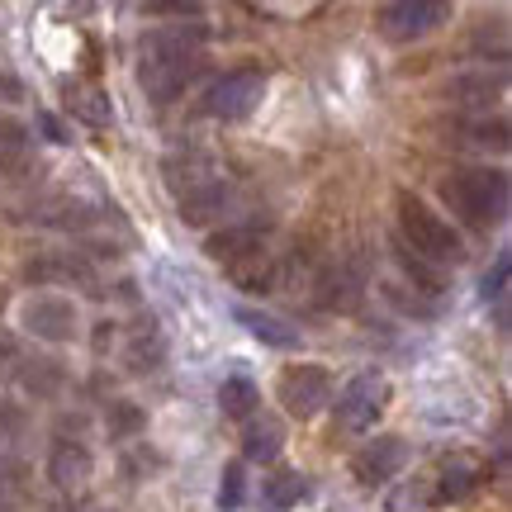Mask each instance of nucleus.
<instances>
[{
  "label": "nucleus",
  "instance_id": "17",
  "mask_svg": "<svg viewBox=\"0 0 512 512\" xmlns=\"http://www.w3.org/2000/svg\"><path fill=\"white\" fill-rule=\"evenodd\" d=\"M304 498H309V479L299 475V470H280V475L266 484V503L280 512L294 508V503H304Z\"/></svg>",
  "mask_w": 512,
  "mask_h": 512
},
{
  "label": "nucleus",
  "instance_id": "11",
  "mask_svg": "<svg viewBox=\"0 0 512 512\" xmlns=\"http://www.w3.org/2000/svg\"><path fill=\"white\" fill-rule=\"evenodd\" d=\"M479 479H484V465L470 456H451L441 465V479L437 489H432V503H460V498H470L479 489Z\"/></svg>",
  "mask_w": 512,
  "mask_h": 512
},
{
  "label": "nucleus",
  "instance_id": "23",
  "mask_svg": "<svg viewBox=\"0 0 512 512\" xmlns=\"http://www.w3.org/2000/svg\"><path fill=\"white\" fill-rule=\"evenodd\" d=\"M427 503H432V479H418V484H408V489H399V494H394L389 512H422Z\"/></svg>",
  "mask_w": 512,
  "mask_h": 512
},
{
  "label": "nucleus",
  "instance_id": "3",
  "mask_svg": "<svg viewBox=\"0 0 512 512\" xmlns=\"http://www.w3.org/2000/svg\"><path fill=\"white\" fill-rule=\"evenodd\" d=\"M399 228H403V247L418 261H427V266H456L465 256L460 233L441 214H432L418 195H399Z\"/></svg>",
  "mask_w": 512,
  "mask_h": 512
},
{
  "label": "nucleus",
  "instance_id": "15",
  "mask_svg": "<svg viewBox=\"0 0 512 512\" xmlns=\"http://www.w3.org/2000/svg\"><path fill=\"white\" fill-rule=\"evenodd\" d=\"M233 318H238L242 328L252 332L256 342H266V347H280V351H294V347H299V328L280 323V318H271V313H261V309H233Z\"/></svg>",
  "mask_w": 512,
  "mask_h": 512
},
{
  "label": "nucleus",
  "instance_id": "27",
  "mask_svg": "<svg viewBox=\"0 0 512 512\" xmlns=\"http://www.w3.org/2000/svg\"><path fill=\"white\" fill-rule=\"evenodd\" d=\"M38 124H43V133H48L53 143H67V133H62V124H57L53 114H38Z\"/></svg>",
  "mask_w": 512,
  "mask_h": 512
},
{
  "label": "nucleus",
  "instance_id": "6",
  "mask_svg": "<svg viewBox=\"0 0 512 512\" xmlns=\"http://www.w3.org/2000/svg\"><path fill=\"white\" fill-rule=\"evenodd\" d=\"M266 95V76L261 72H228L223 81H214L204 91V114L214 119H247Z\"/></svg>",
  "mask_w": 512,
  "mask_h": 512
},
{
  "label": "nucleus",
  "instance_id": "2",
  "mask_svg": "<svg viewBox=\"0 0 512 512\" xmlns=\"http://www.w3.org/2000/svg\"><path fill=\"white\" fill-rule=\"evenodd\" d=\"M441 195L451 204V214L470 223V228H494L508 214V176L494 166H475V171H460L441 185Z\"/></svg>",
  "mask_w": 512,
  "mask_h": 512
},
{
  "label": "nucleus",
  "instance_id": "10",
  "mask_svg": "<svg viewBox=\"0 0 512 512\" xmlns=\"http://www.w3.org/2000/svg\"><path fill=\"white\" fill-rule=\"evenodd\" d=\"M503 91H508V76L503 72H475V76H456L451 86H446V100L451 105H460V110H489L494 100H503Z\"/></svg>",
  "mask_w": 512,
  "mask_h": 512
},
{
  "label": "nucleus",
  "instance_id": "26",
  "mask_svg": "<svg viewBox=\"0 0 512 512\" xmlns=\"http://www.w3.org/2000/svg\"><path fill=\"white\" fill-rule=\"evenodd\" d=\"M0 143H5V147H19V143H24V124H10V119H0Z\"/></svg>",
  "mask_w": 512,
  "mask_h": 512
},
{
  "label": "nucleus",
  "instance_id": "24",
  "mask_svg": "<svg viewBox=\"0 0 512 512\" xmlns=\"http://www.w3.org/2000/svg\"><path fill=\"white\" fill-rule=\"evenodd\" d=\"M242 503V465L238 460H233V465H228V470H223V484H219V508H238Z\"/></svg>",
  "mask_w": 512,
  "mask_h": 512
},
{
  "label": "nucleus",
  "instance_id": "12",
  "mask_svg": "<svg viewBox=\"0 0 512 512\" xmlns=\"http://www.w3.org/2000/svg\"><path fill=\"white\" fill-rule=\"evenodd\" d=\"M280 451H285V427L275 418H266V413H261V418L252 413L247 427H242V456L256 460V465H271Z\"/></svg>",
  "mask_w": 512,
  "mask_h": 512
},
{
  "label": "nucleus",
  "instance_id": "22",
  "mask_svg": "<svg viewBox=\"0 0 512 512\" xmlns=\"http://www.w3.org/2000/svg\"><path fill=\"white\" fill-rule=\"evenodd\" d=\"M356 299H361V280H356V275H332L328 280V294H323V304H328V309H351V304H356Z\"/></svg>",
  "mask_w": 512,
  "mask_h": 512
},
{
  "label": "nucleus",
  "instance_id": "4",
  "mask_svg": "<svg viewBox=\"0 0 512 512\" xmlns=\"http://www.w3.org/2000/svg\"><path fill=\"white\" fill-rule=\"evenodd\" d=\"M384 403H389V380H384L380 370L356 375V380L337 394V403H332V408H337V427H342V432H366L384 413Z\"/></svg>",
  "mask_w": 512,
  "mask_h": 512
},
{
  "label": "nucleus",
  "instance_id": "28",
  "mask_svg": "<svg viewBox=\"0 0 512 512\" xmlns=\"http://www.w3.org/2000/svg\"><path fill=\"white\" fill-rule=\"evenodd\" d=\"M19 81H10V76H0V100H19Z\"/></svg>",
  "mask_w": 512,
  "mask_h": 512
},
{
  "label": "nucleus",
  "instance_id": "20",
  "mask_svg": "<svg viewBox=\"0 0 512 512\" xmlns=\"http://www.w3.org/2000/svg\"><path fill=\"white\" fill-rule=\"evenodd\" d=\"M19 380H24V389H34V394H53L57 384H62V366L57 361H19Z\"/></svg>",
  "mask_w": 512,
  "mask_h": 512
},
{
  "label": "nucleus",
  "instance_id": "14",
  "mask_svg": "<svg viewBox=\"0 0 512 512\" xmlns=\"http://www.w3.org/2000/svg\"><path fill=\"white\" fill-rule=\"evenodd\" d=\"M48 479L62 484V489H76L91 479V451L81 441H57L53 456H48Z\"/></svg>",
  "mask_w": 512,
  "mask_h": 512
},
{
  "label": "nucleus",
  "instance_id": "9",
  "mask_svg": "<svg viewBox=\"0 0 512 512\" xmlns=\"http://www.w3.org/2000/svg\"><path fill=\"white\" fill-rule=\"evenodd\" d=\"M403 465H408V446H403V437H375L366 451H356V460H351V470H356L361 484H389Z\"/></svg>",
  "mask_w": 512,
  "mask_h": 512
},
{
  "label": "nucleus",
  "instance_id": "21",
  "mask_svg": "<svg viewBox=\"0 0 512 512\" xmlns=\"http://www.w3.org/2000/svg\"><path fill=\"white\" fill-rule=\"evenodd\" d=\"M110 437H133V432H143V408L138 403H110Z\"/></svg>",
  "mask_w": 512,
  "mask_h": 512
},
{
  "label": "nucleus",
  "instance_id": "5",
  "mask_svg": "<svg viewBox=\"0 0 512 512\" xmlns=\"http://www.w3.org/2000/svg\"><path fill=\"white\" fill-rule=\"evenodd\" d=\"M280 403H285L299 422L318 418L332 403V375L323 366H290L280 375Z\"/></svg>",
  "mask_w": 512,
  "mask_h": 512
},
{
  "label": "nucleus",
  "instance_id": "8",
  "mask_svg": "<svg viewBox=\"0 0 512 512\" xmlns=\"http://www.w3.org/2000/svg\"><path fill=\"white\" fill-rule=\"evenodd\" d=\"M446 19H451V5H446V0H399V5H384L380 10L384 34L399 38V43L432 34V29H441Z\"/></svg>",
  "mask_w": 512,
  "mask_h": 512
},
{
  "label": "nucleus",
  "instance_id": "7",
  "mask_svg": "<svg viewBox=\"0 0 512 512\" xmlns=\"http://www.w3.org/2000/svg\"><path fill=\"white\" fill-rule=\"evenodd\" d=\"M24 328L34 332L38 342H72L76 328H81V318H76V304L72 299H62V294H38V299H29L24 304Z\"/></svg>",
  "mask_w": 512,
  "mask_h": 512
},
{
  "label": "nucleus",
  "instance_id": "25",
  "mask_svg": "<svg viewBox=\"0 0 512 512\" xmlns=\"http://www.w3.org/2000/svg\"><path fill=\"white\" fill-rule=\"evenodd\" d=\"M508 266H512V256H508V252H498L494 271L484 275V299H503V294H508Z\"/></svg>",
  "mask_w": 512,
  "mask_h": 512
},
{
  "label": "nucleus",
  "instance_id": "1",
  "mask_svg": "<svg viewBox=\"0 0 512 512\" xmlns=\"http://www.w3.org/2000/svg\"><path fill=\"white\" fill-rule=\"evenodd\" d=\"M204 24H171L143 43V62H138V86H143L157 105H171L176 95L200 76L204 57Z\"/></svg>",
  "mask_w": 512,
  "mask_h": 512
},
{
  "label": "nucleus",
  "instance_id": "16",
  "mask_svg": "<svg viewBox=\"0 0 512 512\" xmlns=\"http://www.w3.org/2000/svg\"><path fill=\"white\" fill-rule=\"evenodd\" d=\"M228 200H233V190H228L223 181L204 185V190H195V195H181V219L185 223L214 219V214H223V209H228Z\"/></svg>",
  "mask_w": 512,
  "mask_h": 512
},
{
  "label": "nucleus",
  "instance_id": "18",
  "mask_svg": "<svg viewBox=\"0 0 512 512\" xmlns=\"http://www.w3.org/2000/svg\"><path fill=\"white\" fill-rule=\"evenodd\" d=\"M67 110L76 114V119H86L91 128H105L114 119V110H110V100L100 91H72V100H67Z\"/></svg>",
  "mask_w": 512,
  "mask_h": 512
},
{
  "label": "nucleus",
  "instance_id": "13",
  "mask_svg": "<svg viewBox=\"0 0 512 512\" xmlns=\"http://www.w3.org/2000/svg\"><path fill=\"white\" fill-rule=\"evenodd\" d=\"M261 238H266V223H238V228H223L209 238V256L214 261H242V256H261Z\"/></svg>",
  "mask_w": 512,
  "mask_h": 512
},
{
  "label": "nucleus",
  "instance_id": "19",
  "mask_svg": "<svg viewBox=\"0 0 512 512\" xmlns=\"http://www.w3.org/2000/svg\"><path fill=\"white\" fill-rule=\"evenodd\" d=\"M219 403H223V413H228V418H252V408H256V384H252V380H223Z\"/></svg>",
  "mask_w": 512,
  "mask_h": 512
}]
</instances>
